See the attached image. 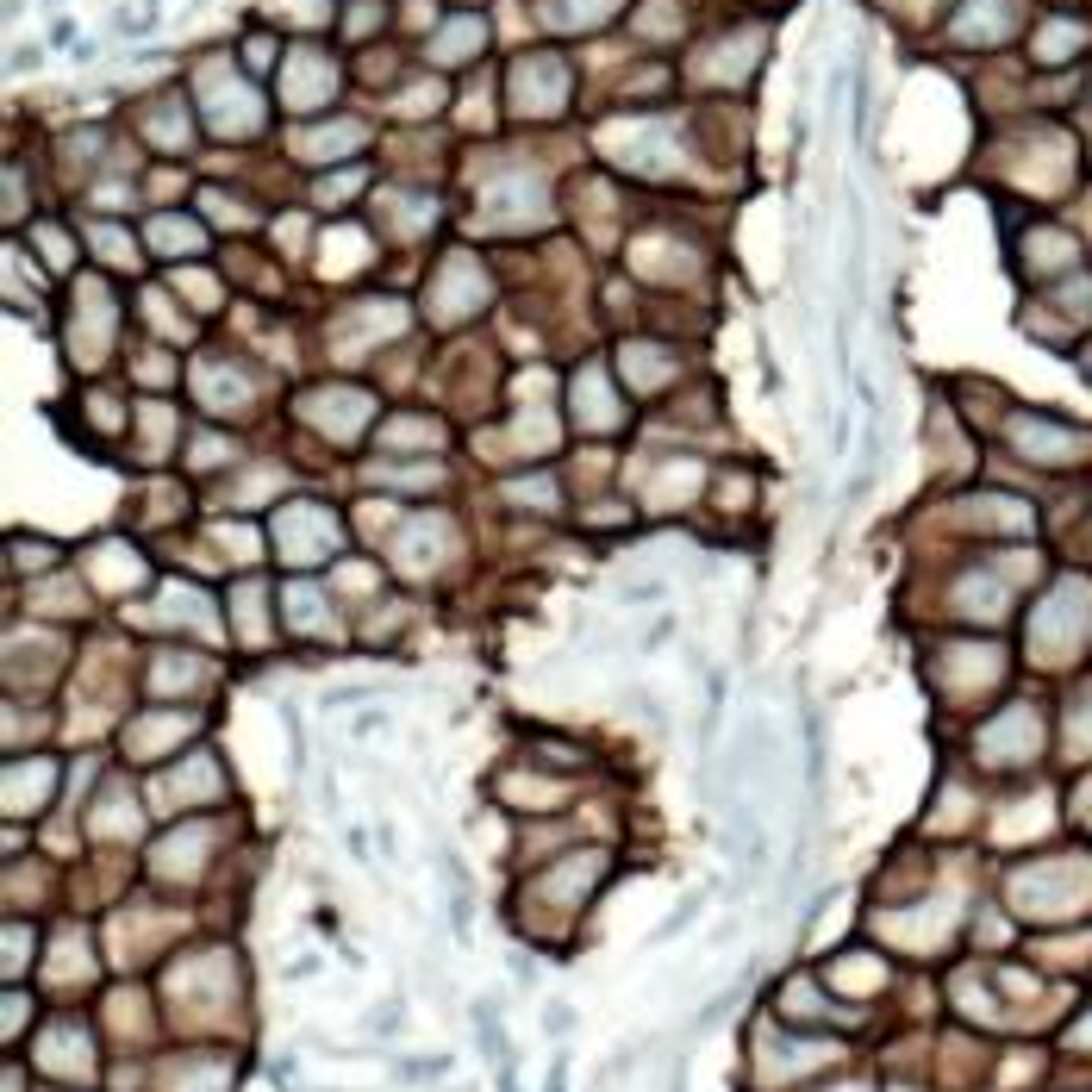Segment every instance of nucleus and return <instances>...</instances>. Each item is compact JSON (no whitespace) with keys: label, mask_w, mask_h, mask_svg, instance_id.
Returning <instances> with one entry per match:
<instances>
[{"label":"nucleus","mask_w":1092,"mask_h":1092,"mask_svg":"<svg viewBox=\"0 0 1092 1092\" xmlns=\"http://www.w3.org/2000/svg\"><path fill=\"white\" fill-rule=\"evenodd\" d=\"M468 1024H475V1048H481V1055H487L494 1067L519 1062V1055H512V1043H506V1018H500V999H475V1005H468Z\"/></svg>","instance_id":"1"},{"label":"nucleus","mask_w":1092,"mask_h":1092,"mask_svg":"<svg viewBox=\"0 0 1092 1092\" xmlns=\"http://www.w3.org/2000/svg\"><path fill=\"white\" fill-rule=\"evenodd\" d=\"M700 912H705V893H687V899H681V905H674V912L662 918L656 930H649V943H656V949H662V943H674V937H681V930H687Z\"/></svg>","instance_id":"2"},{"label":"nucleus","mask_w":1092,"mask_h":1092,"mask_svg":"<svg viewBox=\"0 0 1092 1092\" xmlns=\"http://www.w3.org/2000/svg\"><path fill=\"white\" fill-rule=\"evenodd\" d=\"M449 1055H412V1062H393V1074L406 1080V1086H431V1080H444L449 1074Z\"/></svg>","instance_id":"3"},{"label":"nucleus","mask_w":1092,"mask_h":1092,"mask_svg":"<svg viewBox=\"0 0 1092 1092\" xmlns=\"http://www.w3.org/2000/svg\"><path fill=\"white\" fill-rule=\"evenodd\" d=\"M369 1036H400L406 1030V999H381L369 1005V1024H362Z\"/></svg>","instance_id":"4"},{"label":"nucleus","mask_w":1092,"mask_h":1092,"mask_svg":"<svg viewBox=\"0 0 1092 1092\" xmlns=\"http://www.w3.org/2000/svg\"><path fill=\"white\" fill-rule=\"evenodd\" d=\"M475 38H481V19H456V26L444 31V63H463L468 50H475Z\"/></svg>","instance_id":"5"},{"label":"nucleus","mask_w":1092,"mask_h":1092,"mask_svg":"<svg viewBox=\"0 0 1092 1092\" xmlns=\"http://www.w3.org/2000/svg\"><path fill=\"white\" fill-rule=\"evenodd\" d=\"M574 1024H581V1011H574L569 999H550V1005H543V1030H550L555 1043H562V1036H574Z\"/></svg>","instance_id":"6"},{"label":"nucleus","mask_w":1092,"mask_h":1092,"mask_svg":"<svg viewBox=\"0 0 1092 1092\" xmlns=\"http://www.w3.org/2000/svg\"><path fill=\"white\" fill-rule=\"evenodd\" d=\"M512 500H537V512H550V506H555V487H550V481H524V487H512Z\"/></svg>","instance_id":"7"},{"label":"nucleus","mask_w":1092,"mask_h":1092,"mask_svg":"<svg viewBox=\"0 0 1092 1092\" xmlns=\"http://www.w3.org/2000/svg\"><path fill=\"white\" fill-rule=\"evenodd\" d=\"M543 1092H569V1048H555L550 1074H543Z\"/></svg>","instance_id":"8"},{"label":"nucleus","mask_w":1092,"mask_h":1092,"mask_svg":"<svg viewBox=\"0 0 1092 1092\" xmlns=\"http://www.w3.org/2000/svg\"><path fill=\"white\" fill-rule=\"evenodd\" d=\"M350 731H356V737H374V731H388V712H362V719L350 724Z\"/></svg>","instance_id":"9"},{"label":"nucleus","mask_w":1092,"mask_h":1092,"mask_svg":"<svg viewBox=\"0 0 1092 1092\" xmlns=\"http://www.w3.org/2000/svg\"><path fill=\"white\" fill-rule=\"evenodd\" d=\"M512 980H519V987H531V980H537V968H531V956H512Z\"/></svg>","instance_id":"10"},{"label":"nucleus","mask_w":1092,"mask_h":1092,"mask_svg":"<svg viewBox=\"0 0 1092 1092\" xmlns=\"http://www.w3.org/2000/svg\"><path fill=\"white\" fill-rule=\"evenodd\" d=\"M313 974H318V956H300L294 968H287V980H313Z\"/></svg>","instance_id":"11"}]
</instances>
